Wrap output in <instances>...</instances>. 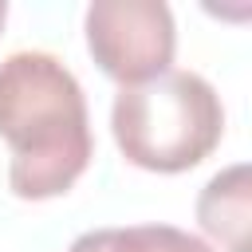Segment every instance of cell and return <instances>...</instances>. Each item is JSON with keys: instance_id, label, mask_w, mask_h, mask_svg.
I'll use <instances>...</instances> for the list:
<instances>
[{"instance_id": "6", "label": "cell", "mask_w": 252, "mask_h": 252, "mask_svg": "<svg viewBox=\"0 0 252 252\" xmlns=\"http://www.w3.org/2000/svg\"><path fill=\"white\" fill-rule=\"evenodd\" d=\"M4 20H8V4L0 0V32H4Z\"/></svg>"}, {"instance_id": "3", "label": "cell", "mask_w": 252, "mask_h": 252, "mask_svg": "<svg viewBox=\"0 0 252 252\" xmlns=\"http://www.w3.org/2000/svg\"><path fill=\"white\" fill-rule=\"evenodd\" d=\"M83 32L91 59L118 87L165 75L177 51V24L161 0H94Z\"/></svg>"}, {"instance_id": "2", "label": "cell", "mask_w": 252, "mask_h": 252, "mask_svg": "<svg viewBox=\"0 0 252 252\" xmlns=\"http://www.w3.org/2000/svg\"><path fill=\"white\" fill-rule=\"evenodd\" d=\"M110 134L130 165L146 173H185L220 146L224 102L205 75L169 67L158 79L118 87Z\"/></svg>"}, {"instance_id": "4", "label": "cell", "mask_w": 252, "mask_h": 252, "mask_svg": "<svg viewBox=\"0 0 252 252\" xmlns=\"http://www.w3.org/2000/svg\"><path fill=\"white\" fill-rule=\"evenodd\" d=\"M197 224L220 252H252V169L236 161L205 181L197 193Z\"/></svg>"}, {"instance_id": "1", "label": "cell", "mask_w": 252, "mask_h": 252, "mask_svg": "<svg viewBox=\"0 0 252 252\" xmlns=\"http://www.w3.org/2000/svg\"><path fill=\"white\" fill-rule=\"evenodd\" d=\"M0 138L12 150L8 189L20 201L63 197L91 165L94 138L75 71L51 51L0 59Z\"/></svg>"}, {"instance_id": "5", "label": "cell", "mask_w": 252, "mask_h": 252, "mask_svg": "<svg viewBox=\"0 0 252 252\" xmlns=\"http://www.w3.org/2000/svg\"><path fill=\"white\" fill-rule=\"evenodd\" d=\"M67 252H213L201 236L173 224H130V228H91L67 244Z\"/></svg>"}]
</instances>
